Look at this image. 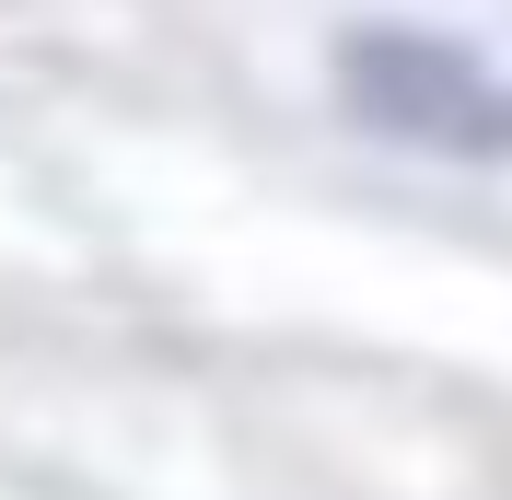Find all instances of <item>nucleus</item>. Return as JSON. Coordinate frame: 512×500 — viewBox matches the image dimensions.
Listing matches in <instances>:
<instances>
[{"instance_id":"f257e3e1","label":"nucleus","mask_w":512,"mask_h":500,"mask_svg":"<svg viewBox=\"0 0 512 500\" xmlns=\"http://www.w3.org/2000/svg\"><path fill=\"white\" fill-rule=\"evenodd\" d=\"M280 35L338 140L454 187H512V24L454 0H315Z\"/></svg>"},{"instance_id":"f03ea898","label":"nucleus","mask_w":512,"mask_h":500,"mask_svg":"<svg viewBox=\"0 0 512 500\" xmlns=\"http://www.w3.org/2000/svg\"><path fill=\"white\" fill-rule=\"evenodd\" d=\"M0 500H59L47 477H24V466H0Z\"/></svg>"}]
</instances>
